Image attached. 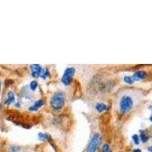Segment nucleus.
Wrapping results in <instances>:
<instances>
[{
	"instance_id": "1",
	"label": "nucleus",
	"mask_w": 152,
	"mask_h": 152,
	"mask_svg": "<svg viewBox=\"0 0 152 152\" xmlns=\"http://www.w3.org/2000/svg\"><path fill=\"white\" fill-rule=\"evenodd\" d=\"M66 101V96L62 92H58L55 94L50 100V105L53 109L55 110H59L62 109Z\"/></svg>"
},
{
	"instance_id": "2",
	"label": "nucleus",
	"mask_w": 152,
	"mask_h": 152,
	"mask_svg": "<svg viewBox=\"0 0 152 152\" xmlns=\"http://www.w3.org/2000/svg\"><path fill=\"white\" fill-rule=\"evenodd\" d=\"M133 100L130 96L129 95H125L122 98L120 99L119 101V110L120 112L123 113H129L132 110L133 107Z\"/></svg>"
},
{
	"instance_id": "3",
	"label": "nucleus",
	"mask_w": 152,
	"mask_h": 152,
	"mask_svg": "<svg viewBox=\"0 0 152 152\" xmlns=\"http://www.w3.org/2000/svg\"><path fill=\"white\" fill-rule=\"evenodd\" d=\"M75 73V69L72 67H69L65 70L64 73L62 75V82L63 85H69L71 84L72 81L73 75Z\"/></svg>"
},
{
	"instance_id": "4",
	"label": "nucleus",
	"mask_w": 152,
	"mask_h": 152,
	"mask_svg": "<svg viewBox=\"0 0 152 152\" xmlns=\"http://www.w3.org/2000/svg\"><path fill=\"white\" fill-rule=\"evenodd\" d=\"M100 142V137L98 133H95L92 136L90 142L88 144L86 152H96L97 147Z\"/></svg>"
},
{
	"instance_id": "5",
	"label": "nucleus",
	"mask_w": 152,
	"mask_h": 152,
	"mask_svg": "<svg viewBox=\"0 0 152 152\" xmlns=\"http://www.w3.org/2000/svg\"><path fill=\"white\" fill-rule=\"evenodd\" d=\"M43 69L42 68L40 65L38 64H34L31 66V74L32 76L34 78H37V77H41V75L43 73Z\"/></svg>"
},
{
	"instance_id": "6",
	"label": "nucleus",
	"mask_w": 152,
	"mask_h": 152,
	"mask_svg": "<svg viewBox=\"0 0 152 152\" xmlns=\"http://www.w3.org/2000/svg\"><path fill=\"white\" fill-rule=\"evenodd\" d=\"M146 75H147V74H146L145 72L138 71L137 72H135V74L132 76V77L134 81H140V80L144 79V78L146 77Z\"/></svg>"
},
{
	"instance_id": "7",
	"label": "nucleus",
	"mask_w": 152,
	"mask_h": 152,
	"mask_svg": "<svg viewBox=\"0 0 152 152\" xmlns=\"http://www.w3.org/2000/svg\"><path fill=\"white\" fill-rule=\"evenodd\" d=\"M43 105V100H37L36 102H35L33 105L30 107L29 110L31 111H37L40 109V107H41Z\"/></svg>"
},
{
	"instance_id": "8",
	"label": "nucleus",
	"mask_w": 152,
	"mask_h": 152,
	"mask_svg": "<svg viewBox=\"0 0 152 152\" xmlns=\"http://www.w3.org/2000/svg\"><path fill=\"white\" fill-rule=\"evenodd\" d=\"M15 100V94L12 91L9 92L7 95V100H6L5 103H6L7 104H12V103H14Z\"/></svg>"
},
{
	"instance_id": "9",
	"label": "nucleus",
	"mask_w": 152,
	"mask_h": 152,
	"mask_svg": "<svg viewBox=\"0 0 152 152\" xmlns=\"http://www.w3.org/2000/svg\"><path fill=\"white\" fill-rule=\"evenodd\" d=\"M95 108L97 110V112L99 113H101V112H104V110L107 109V107L105 104H103V103H97L95 106Z\"/></svg>"
},
{
	"instance_id": "10",
	"label": "nucleus",
	"mask_w": 152,
	"mask_h": 152,
	"mask_svg": "<svg viewBox=\"0 0 152 152\" xmlns=\"http://www.w3.org/2000/svg\"><path fill=\"white\" fill-rule=\"evenodd\" d=\"M38 137H39V139L43 142H47V141L50 140V136L49 135H47V133H43L40 132L38 134Z\"/></svg>"
},
{
	"instance_id": "11",
	"label": "nucleus",
	"mask_w": 152,
	"mask_h": 152,
	"mask_svg": "<svg viewBox=\"0 0 152 152\" xmlns=\"http://www.w3.org/2000/svg\"><path fill=\"white\" fill-rule=\"evenodd\" d=\"M140 138H141V141H142L143 143H145V142L148 140V137L147 136V135H146V134H145L143 131H141Z\"/></svg>"
},
{
	"instance_id": "12",
	"label": "nucleus",
	"mask_w": 152,
	"mask_h": 152,
	"mask_svg": "<svg viewBox=\"0 0 152 152\" xmlns=\"http://www.w3.org/2000/svg\"><path fill=\"white\" fill-rule=\"evenodd\" d=\"M124 81L126 82V83L130 84V85L135 82L132 76H126V77H124Z\"/></svg>"
},
{
	"instance_id": "13",
	"label": "nucleus",
	"mask_w": 152,
	"mask_h": 152,
	"mask_svg": "<svg viewBox=\"0 0 152 152\" xmlns=\"http://www.w3.org/2000/svg\"><path fill=\"white\" fill-rule=\"evenodd\" d=\"M37 86H38V84L37 81H31V84H30V88H31V91H35L37 88Z\"/></svg>"
},
{
	"instance_id": "14",
	"label": "nucleus",
	"mask_w": 152,
	"mask_h": 152,
	"mask_svg": "<svg viewBox=\"0 0 152 152\" xmlns=\"http://www.w3.org/2000/svg\"><path fill=\"white\" fill-rule=\"evenodd\" d=\"M103 152H111V148L109 145L104 144L102 147Z\"/></svg>"
},
{
	"instance_id": "15",
	"label": "nucleus",
	"mask_w": 152,
	"mask_h": 152,
	"mask_svg": "<svg viewBox=\"0 0 152 152\" xmlns=\"http://www.w3.org/2000/svg\"><path fill=\"white\" fill-rule=\"evenodd\" d=\"M132 139L133 141H134V142H135V144H136V145H138V144H139V137H138V135H133Z\"/></svg>"
},
{
	"instance_id": "16",
	"label": "nucleus",
	"mask_w": 152,
	"mask_h": 152,
	"mask_svg": "<svg viewBox=\"0 0 152 152\" xmlns=\"http://www.w3.org/2000/svg\"><path fill=\"white\" fill-rule=\"evenodd\" d=\"M133 152H142V151H141V150H140V149L136 148V149H135V150L133 151Z\"/></svg>"
},
{
	"instance_id": "17",
	"label": "nucleus",
	"mask_w": 152,
	"mask_h": 152,
	"mask_svg": "<svg viewBox=\"0 0 152 152\" xmlns=\"http://www.w3.org/2000/svg\"><path fill=\"white\" fill-rule=\"evenodd\" d=\"M148 151H150V152H152V146H151V147L149 148Z\"/></svg>"
},
{
	"instance_id": "18",
	"label": "nucleus",
	"mask_w": 152,
	"mask_h": 152,
	"mask_svg": "<svg viewBox=\"0 0 152 152\" xmlns=\"http://www.w3.org/2000/svg\"><path fill=\"white\" fill-rule=\"evenodd\" d=\"M1 87H2V84H1V81H0V91H1Z\"/></svg>"
},
{
	"instance_id": "19",
	"label": "nucleus",
	"mask_w": 152,
	"mask_h": 152,
	"mask_svg": "<svg viewBox=\"0 0 152 152\" xmlns=\"http://www.w3.org/2000/svg\"><path fill=\"white\" fill-rule=\"evenodd\" d=\"M150 119H151V122H152V116H151Z\"/></svg>"
}]
</instances>
